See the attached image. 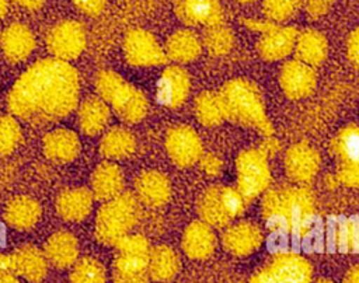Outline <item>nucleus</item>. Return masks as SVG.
<instances>
[{
    "label": "nucleus",
    "mask_w": 359,
    "mask_h": 283,
    "mask_svg": "<svg viewBox=\"0 0 359 283\" xmlns=\"http://www.w3.org/2000/svg\"><path fill=\"white\" fill-rule=\"evenodd\" d=\"M337 178L346 186L359 188V161L356 163H339Z\"/></svg>",
    "instance_id": "obj_41"
},
{
    "label": "nucleus",
    "mask_w": 359,
    "mask_h": 283,
    "mask_svg": "<svg viewBox=\"0 0 359 283\" xmlns=\"http://www.w3.org/2000/svg\"><path fill=\"white\" fill-rule=\"evenodd\" d=\"M21 126L14 115L0 116V156L15 150L21 140Z\"/></svg>",
    "instance_id": "obj_37"
},
{
    "label": "nucleus",
    "mask_w": 359,
    "mask_h": 283,
    "mask_svg": "<svg viewBox=\"0 0 359 283\" xmlns=\"http://www.w3.org/2000/svg\"><path fill=\"white\" fill-rule=\"evenodd\" d=\"M335 242L342 252H359V217L348 219L338 226Z\"/></svg>",
    "instance_id": "obj_38"
},
{
    "label": "nucleus",
    "mask_w": 359,
    "mask_h": 283,
    "mask_svg": "<svg viewBox=\"0 0 359 283\" xmlns=\"http://www.w3.org/2000/svg\"><path fill=\"white\" fill-rule=\"evenodd\" d=\"M224 119L255 129L264 136L273 134L259 90L247 80H231L219 91Z\"/></svg>",
    "instance_id": "obj_3"
},
{
    "label": "nucleus",
    "mask_w": 359,
    "mask_h": 283,
    "mask_svg": "<svg viewBox=\"0 0 359 283\" xmlns=\"http://www.w3.org/2000/svg\"><path fill=\"white\" fill-rule=\"evenodd\" d=\"M302 0H264L262 8L265 15L273 21H286L294 15Z\"/></svg>",
    "instance_id": "obj_39"
},
{
    "label": "nucleus",
    "mask_w": 359,
    "mask_h": 283,
    "mask_svg": "<svg viewBox=\"0 0 359 283\" xmlns=\"http://www.w3.org/2000/svg\"><path fill=\"white\" fill-rule=\"evenodd\" d=\"M344 283H359V265L352 266L344 277Z\"/></svg>",
    "instance_id": "obj_48"
},
{
    "label": "nucleus",
    "mask_w": 359,
    "mask_h": 283,
    "mask_svg": "<svg viewBox=\"0 0 359 283\" xmlns=\"http://www.w3.org/2000/svg\"><path fill=\"white\" fill-rule=\"evenodd\" d=\"M135 191L139 202L150 207H160L170 200L171 184L164 174L147 170L137 175Z\"/></svg>",
    "instance_id": "obj_17"
},
{
    "label": "nucleus",
    "mask_w": 359,
    "mask_h": 283,
    "mask_svg": "<svg viewBox=\"0 0 359 283\" xmlns=\"http://www.w3.org/2000/svg\"><path fill=\"white\" fill-rule=\"evenodd\" d=\"M331 150L339 163L359 161V126L344 127L331 142Z\"/></svg>",
    "instance_id": "obj_34"
},
{
    "label": "nucleus",
    "mask_w": 359,
    "mask_h": 283,
    "mask_svg": "<svg viewBox=\"0 0 359 283\" xmlns=\"http://www.w3.org/2000/svg\"><path fill=\"white\" fill-rule=\"evenodd\" d=\"M328 3L324 0H310L307 4V11L311 17H318L327 11Z\"/></svg>",
    "instance_id": "obj_47"
},
{
    "label": "nucleus",
    "mask_w": 359,
    "mask_h": 283,
    "mask_svg": "<svg viewBox=\"0 0 359 283\" xmlns=\"http://www.w3.org/2000/svg\"><path fill=\"white\" fill-rule=\"evenodd\" d=\"M311 283H334V282H332V280H330V279H318V280L311 282Z\"/></svg>",
    "instance_id": "obj_51"
},
{
    "label": "nucleus",
    "mask_w": 359,
    "mask_h": 283,
    "mask_svg": "<svg viewBox=\"0 0 359 283\" xmlns=\"http://www.w3.org/2000/svg\"><path fill=\"white\" fill-rule=\"evenodd\" d=\"M74 6L87 15H98L104 11L107 0H72Z\"/></svg>",
    "instance_id": "obj_43"
},
{
    "label": "nucleus",
    "mask_w": 359,
    "mask_h": 283,
    "mask_svg": "<svg viewBox=\"0 0 359 283\" xmlns=\"http://www.w3.org/2000/svg\"><path fill=\"white\" fill-rule=\"evenodd\" d=\"M262 244V231L261 228L250 221H240L230 226L223 237V248L234 256H247L255 252Z\"/></svg>",
    "instance_id": "obj_16"
},
{
    "label": "nucleus",
    "mask_w": 359,
    "mask_h": 283,
    "mask_svg": "<svg viewBox=\"0 0 359 283\" xmlns=\"http://www.w3.org/2000/svg\"><path fill=\"white\" fill-rule=\"evenodd\" d=\"M41 213V205L36 199L27 195H18L6 205L4 220L10 227L25 231L36 226Z\"/></svg>",
    "instance_id": "obj_25"
},
{
    "label": "nucleus",
    "mask_w": 359,
    "mask_h": 283,
    "mask_svg": "<svg viewBox=\"0 0 359 283\" xmlns=\"http://www.w3.org/2000/svg\"><path fill=\"white\" fill-rule=\"evenodd\" d=\"M115 247L114 283H149V255L151 247L146 237L128 234Z\"/></svg>",
    "instance_id": "obj_5"
},
{
    "label": "nucleus",
    "mask_w": 359,
    "mask_h": 283,
    "mask_svg": "<svg viewBox=\"0 0 359 283\" xmlns=\"http://www.w3.org/2000/svg\"><path fill=\"white\" fill-rule=\"evenodd\" d=\"M195 116L203 126L213 127L224 120V113L219 94L212 91L201 92L194 104Z\"/></svg>",
    "instance_id": "obj_33"
},
{
    "label": "nucleus",
    "mask_w": 359,
    "mask_h": 283,
    "mask_svg": "<svg viewBox=\"0 0 359 283\" xmlns=\"http://www.w3.org/2000/svg\"><path fill=\"white\" fill-rule=\"evenodd\" d=\"M189 74L181 66H168L157 83V99L168 108L181 106L189 94Z\"/></svg>",
    "instance_id": "obj_14"
},
{
    "label": "nucleus",
    "mask_w": 359,
    "mask_h": 283,
    "mask_svg": "<svg viewBox=\"0 0 359 283\" xmlns=\"http://www.w3.org/2000/svg\"><path fill=\"white\" fill-rule=\"evenodd\" d=\"M279 149H280L279 142H278L275 137H272V136H266L265 140L262 142V144L259 146V150H261L268 158L272 157V156H275V154L279 151Z\"/></svg>",
    "instance_id": "obj_45"
},
{
    "label": "nucleus",
    "mask_w": 359,
    "mask_h": 283,
    "mask_svg": "<svg viewBox=\"0 0 359 283\" xmlns=\"http://www.w3.org/2000/svg\"><path fill=\"white\" fill-rule=\"evenodd\" d=\"M84 27L74 20L57 22L48 34L46 45L53 57L69 62L79 57L86 48Z\"/></svg>",
    "instance_id": "obj_8"
},
{
    "label": "nucleus",
    "mask_w": 359,
    "mask_h": 283,
    "mask_svg": "<svg viewBox=\"0 0 359 283\" xmlns=\"http://www.w3.org/2000/svg\"><path fill=\"white\" fill-rule=\"evenodd\" d=\"M70 283H107V270L95 258L77 259L72 266Z\"/></svg>",
    "instance_id": "obj_35"
},
{
    "label": "nucleus",
    "mask_w": 359,
    "mask_h": 283,
    "mask_svg": "<svg viewBox=\"0 0 359 283\" xmlns=\"http://www.w3.org/2000/svg\"><path fill=\"white\" fill-rule=\"evenodd\" d=\"M310 262L294 252H279L257 270L250 283H311Z\"/></svg>",
    "instance_id": "obj_7"
},
{
    "label": "nucleus",
    "mask_w": 359,
    "mask_h": 283,
    "mask_svg": "<svg viewBox=\"0 0 359 283\" xmlns=\"http://www.w3.org/2000/svg\"><path fill=\"white\" fill-rule=\"evenodd\" d=\"M181 247L191 259H208L216 248V235L212 226L202 220L192 221L184 231Z\"/></svg>",
    "instance_id": "obj_20"
},
{
    "label": "nucleus",
    "mask_w": 359,
    "mask_h": 283,
    "mask_svg": "<svg viewBox=\"0 0 359 283\" xmlns=\"http://www.w3.org/2000/svg\"><path fill=\"white\" fill-rule=\"evenodd\" d=\"M122 81H123V78L116 71L108 70V69L100 70L94 80L98 97H101L104 101L108 102L109 97L122 84Z\"/></svg>",
    "instance_id": "obj_40"
},
{
    "label": "nucleus",
    "mask_w": 359,
    "mask_h": 283,
    "mask_svg": "<svg viewBox=\"0 0 359 283\" xmlns=\"http://www.w3.org/2000/svg\"><path fill=\"white\" fill-rule=\"evenodd\" d=\"M140 216L137 198L130 192H121L118 196L105 200L95 217V238L98 242L115 247L129 234Z\"/></svg>",
    "instance_id": "obj_4"
},
{
    "label": "nucleus",
    "mask_w": 359,
    "mask_h": 283,
    "mask_svg": "<svg viewBox=\"0 0 359 283\" xmlns=\"http://www.w3.org/2000/svg\"><path fill=\"white\" fill-rule=\"evenodd\" d=\"M236 1H238V3H252L255 0H236Z\"/></svg>",
    "instance_id": "obj_52"
},
{
    "label": "nucleus",
    "mask_w": 359,
    "mask_h": 283,
    "mask_svg": "<svg viewBox=\"0 0 359 283\" xmlns=\"http://www.w3.org/2000/svg\"><path fill=\"white\" fill-rule=\"evenodd\" d=\"M111 118V109L108 102L101 97L86 98L77 112L79 126L83 133L88 136H95L104 130Z\"/></svg>",
    "instance_id": "obj_27"
},
{
    "label": "nucleus",
    "mask_w": 359,
    "mask_h": 283,
    "mask_svg": "<svg viewBox=\"0 0 359 283\" xmlns=\"http://www.w3.org/2000/svg\"><path fill=\"white\" fill-rule=\"evenodd\" d=\"M237 189L247 202L264 193L271 182L268 157L258 149L240 153L236 160Z\"/></svg>",
    "instance_id": "obj_6"
},
{
    "label": "nucleus",
    "mask_w": 359,
    "mask_h": 283,
    "mask_svg": "<svg viewBox=\"0 0 359 283\" xmlns=\"http://www.w3.org/2000/svg\"><path fill=\"white\" fill-rule=\"evenodd\" d=\"M136 149L133 133L125 127L109 129L100 142V153L109 160H122L129 157Z\"/></svg>",
    "instance_id": "obj_32"
},
{
    "label": "nucleus",
    "mask_w": 359,
    "mask_h": 283,
    "mask_svg": "<svg viewBox=\"0 0 359 283\" xmlns=\"http://www.w3.org/2000/svg\"><path fill=\"white\" fill-rule=\"evenodd\" d=\"M297 31L293 27H280L275 25L269 31L264 32L258 41L259 55L269 62L280 60L289 56L296 43Z\"/></svg>",
    "instance_id": "obj_18"
},
{
    "label": "nucleus",
    "mask_w": 359,
    "mask_h": 283,
    "mask_svg": "<svg viewBox=\"0 0 359 283\" xmlns=\"http://www.w3.org/2000/svg\"><path fill=\"white\" fill-rule=\"evenodd\" d=\"M11 261L17 275L27 282L39 283L46 277L48 259L38 247L22 245L11 254Z\"/></svg>",
    "instance_id": "obj_23"
},
{
    "label": "nucleus",
    "mask_w": 359,
    "mask_h": 283,
    "mask_svg": "<svg viewBox=\"0 0 359 283\" xmlns=\"http://www.w3.org/2000/svg\"><path fill=\"white\" fill-rule=\"evenodd\" d=\"M293 50L297 60L313 67L323 63L327 57L328 43L321 32L316 29H306L297 35Z\"/></svg>",
    "instance_id": "obj_28"
},
{
    "label": "nucleus",
    "mask_w": 359,
    "mask_h": 283,
    "mask_svg": "<svg viewBox=\"0 0 359 283\" xmlns=\"http://www.w3.org/2000/svg\"><path fill=\"white\" fill-rule=\"evenodd\" d=\"M196 209L201 216V220L212 227L223 228L231 223V219L227 214L223 200H222L220 186L208 188L199 196Z\"/></svg>",
    "instance_id": "obj_31"
},
{
    "label": "nucleus",
    "mask_w": 359,
    "mask_h": 283,
    "mask_svg": "<svg viewBox=\"0 0 359 283\" xmlns=\"http://www.w3.org/2000/svg\"><path fill=\"white\" fill-rule=\"evenodd\" d=\"M123 174L112 161H104L91 174V192L98 200H109L123 191Z\"/></svg>",
    "instance_id": "obj_26"
},
{
    "label": "nucleus",
    "mask_w": 359,
    "mask_h": 283,
    "mask_svg": "<svg viewBox=\"0 0 359 283\" xmlns=\"http://www.w3.org/2000/svg\"><path fill=\"white\" fill-rule=\"evenodd\" d=\"M199 164H201V168L203 170V172L208 174V175H212V177L219 175L223 170L222 160L217 156L212 154V153L202 154L201 158H199Z\"/></svg>",
    "instance_id": "obj_42"
},
{
    "label": "nucleus",
    "mask_w": 359,
    "mask_h": 283,
    "mask_svg": "<svg viewBox=\"0 0 359 283\" xmlns=\"http://www.w3.org/2000/svg\"><path fill=\"white\" fill-rule=\"evenodd\" d=\"M346 50H348L349 60L359 67V28L351 32L346 43Z\"/></svg>",
    "instance_id": "obj_44"
},
{
    "label": "nucleus",
    "mask_w": 359,
    "mask_h": 283,
    "mask_svg": "<svg viewBox=\"0 0 359 283\" xmlns=\"http://www.w3.org/2000/svg\"><path fill=\"white\" fill-rule=\"evenodd\" d=\"M123 53L129 64L151 67L165 63V50L160 46L153 34L146 29H130L123 39Z\"/></svg>",
    "instance_id": "obj_9"
},
{
    "label": "nucleus",
    "mask_w": 359,
    "mask_h": 283,
    "mask_svg": "<svg viewBox=\"0 0 359 283\" xmlns=\"http://www.w3.org/2000/svg\"><path fill=\"white\" fill-rule=\"evenodd\" d=\"M45 156L55 163H70L80 153V139L76 132L65 127L53 129L42 142Z\"/></svg>",
    "instance_id": "obj_22"
},
{
    "label": "nucleus",
    "mask_w": 359,
    "mask_h": 283,
    "mask_svg": "<svg viewBox=\"0 0 359 283\" xmlns=\"http://www.w3.org/2000/svg\"><path fill=\"white\" fill-rule=\"evenodd\" d=\"M175 14L189 27H212L220 24L223 20L220 0H177Z\"/></svg>",
    "instance_id": "obj_15"
},
{
    "label": "nucleus",
    "mask_w": 359,
    "mask_h": 283,
    "mask_svg": "<svg viewBox=\"0 0 359 283\" xmlns=\"http://www.w3.org/2000/svg\"><path fill=\"white\" fill-rule=\"evenodd\" d=\"M165 150L175 165L187 168L199 161L202 156V142L192 127L178 125L168 130Z\"/></svg>",
    "instance_id": "obj_10"
},
{
    "label": "nucleus",
    "mask_w": 359,
    "mask_h": 283,
    "mask_svg": "<svg viewBox=\"0 0 359 283\" xmlns=\"http://www.w3.org/2000/svg\"><path fill=\"white\" fill-rule=\"evenodd\" d=\"M13 1H15L18 6H22L29 10H36L45 3V0H13Z\"/></svg>",
    "instance_id": "obj_49"
},
{
    "label": "nucleus",
    "mask_w": 359,
    "mask_h": 283,
    "mask_svg": "<svg viewBox=\"0 0 359 283\" xmlns=\"http://www.w3.org/2000/svg\"><path fill=\"white\" fill-rule=\"evenodd\" d=\"M261 210L271 230L292 233L300 238L310 233L316 213L313 193L302 186L265 191Z\"/></svg>",
    "instance_id": "obj_2"
},
{
    "label": "nucleus",
    "mask_w": 359,
    "mask_h": 283,
    "mask_svg": "<svg viewBox=\"0 0 359 283\" xmlns=\"http://www.w3.org/2000/svg\"><path fill=\"white\" fill-rule=\"evenodd\" d=\"M324 1H327V3H330V1H332V0H324Z\"/></svg>",
    "instance_id": "obj_53"
},
{
    "label": "nucleus",
    "mask_w": 359,
    "mask_h": 283,
    "mask_svg": "<svg viewBox=\"0 0 359 283\" xmlns=\"http://www.w3.org/2000/svg\"><path fill=\"white\" fill-rule=\"evenodd\" d=\"M7 7H8V0H0V18L6 15Z\"/></svg>",
    "instance_id": "obj_50"
},
{
    "label": "nucleus",
    "mask_w": 359,
    "mask_h": 283,
    "mask_svg": "<svg viewBox=\"0 0 359 283\" xmlns=\"http://www.w3.org/2000/svg\"><path fill=\"white\" fill-rule=\"evenodd\" d=\"M108 102L112 105L115 113L128 123L140 122L149 109V102L146 95L135 85L126 83L122 84L112 92Z\"/></svg>",
    "instance_id": "obj_13"
},
{
    "label": "nucleus",
    "mask_w": 359,
    "mask_h": 283,
    "mask_svg": "<svg viewBox=\"0 0 359 283\" xmlns=\"http://www.w3.org/2000/svg\"><path fill=\"white\" fill-rule=\"evenodd\" d=\"M94 195L88 188H69L59 193L55 202L57 214L66 221H81L93 210Z\"/></svg>",
    "instance_id": "obj_19"
},
{
    "label": "nucleus",
    "mask_w": 359,
    "mask_h": 283,
    "mask_svg": "<svg viewBox=\"0 0 359 283\" xmlns=\"http://www.w3.org/2000/svg\"><path fill=\"white\" fill-rule=\"evenodd\" d=\"M245 22V25L247 27H250L251 29H254V31H258V32H261V34H264V32H266V31H269L272 27H275L276 24L273 22V21H261V20H245L244 21Z\"/></svg>",
    "instance_id": "obj_46"
},
{
    "label": "nucleus",
    "mask_w": 359,
    "mask_h": 283,
    "mask_svg": "<svg viewBox=\"0 0 359 283\" xmlns=\"http://www.w3.org/2000/svg\"><path fill=\"white\" fill-rule=\"evenodd\" d=\"M79 91L76 69L69 62L48 57L18 77L7 95V106L15 118L27 122H55L74 111Z\"/></svg>",
    "instance_id": "obj_1"
},
{
    "label": "nucleus",
    "mask_w": 359,
    "mask_h": 283,
    "mask_svg": "<svg viewBox=\"0 0 359 283\" xmlns=\"http://www.w3.org/2000/svg\"><path fill=\"white\" fill-rule=\"evenodd\" d=\"M279 83L286 97L290 99H302L314 91L317 76L311 66L294 59L282 66Z\"/></svg>",
    "instance_id": "obj_11"
},
{
    "label": "nucleus",
    "mask_w": 359,
    "mask_h": 283,
    "mask_svg": "<svg viewBox=\"0 0 359 283\" xmlns=\"http://www.w3.org/2000/svg\"><path fill=\"white\" fill-rule=\"evenodd\" d=\"M320 154L307 143H297L285 154V171L287 177L299 184L310 182L320 170Z\"/></svg>",
    "instance_id": "obj_12"
},
{
    "label": "nucleus",
    "mask_w": 359,
    "mask_h": 283,
    "mask_svg": "<svg viewBox=\"0 0 359 283\" xmlns=\"http://www.w3.org/2000/svg\"><path fill=\"white\" fill-rule=\"evenodd\" d=\"M164 50L167 59L177 63H189L201 55L202 42L195 32L189 29H180L167 39Z\"/></svg>",
    "instance_id": "obj_30"
},
{
    "label": "nucleus",
    "mask_w": 359,
    "mask_h": 283,
    "mask_svg": "<svg viewBox=\"0 0 359 283\" xmlns=\"http://www.w3.org/2000/svg\"><path fill=\"white\" fill-rule=\"evenodd\" d=\"M43 254L52 266L67 269L79 259V241L70 231H56L46 240Z\"/></svg>",
    "instance_id": "obj_24"
},
{
    "label": "nucleus",
    "mask_w": 359,
    "mask_h": 283,
    "mask_svg": "<svg viewBox=\"0 0 359 283\" xmlns=\"http://www.w3.org/2000/svg\"><path fill=\"white\" fill-rule=\"evenodd\" d=\"M180 266V258L172 248L167 245H158L150 249L149 276L151 280L167 283L178 275Z\"/></svg>",
    "instance_id": "obj_29"
},
{
    "label": "nucleus",
    "mask_w": 359,
    "mask_h": 283,
    "mask_svg": "<svg viewBox=\"0 0 359 283\" xmlns=\"http://www.w3.org/2000/svg\"><path fill=\"white\" fill-rule=\"evenodd\" d=\"M34 32L21 22H14L8 25L0 36V45L4 56L11 63H18L25 60L35 49Z\"/></svg>",
    "instance_id": "obj_21"
},
{
    "label": "nucleus",
    "mask_w": 359,
    "mask_h": 283,
    "mask_svg": "<svg viewBox=\"0 0 359 283\" xmlns=\"http://www.w3.org/2000/svg\"><path fill=\"white\" fill-rule=\"evenodd\" d=\"M233 32L230 28L223 25V22L208 27L203 35V46H206V49L215 56L229 53L233 46Z\"/></svg>",
    "instance_id": "obj_36"
}]
</instances>
